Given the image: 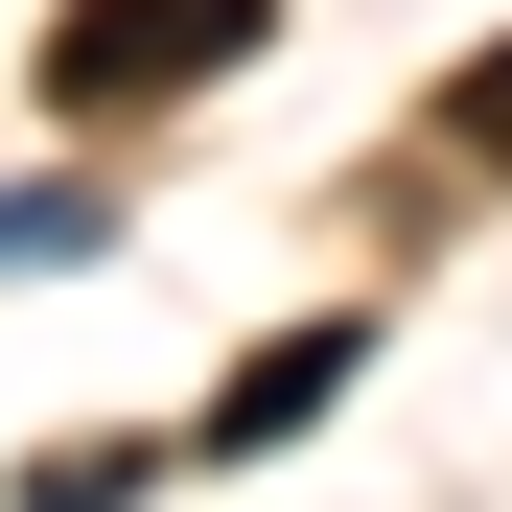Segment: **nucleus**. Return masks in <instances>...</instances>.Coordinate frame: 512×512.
I'll list each match as a JSON object with an SVG mask.
<instances>
[{
	"label": "nucleus",
	"instance_id": "nucleus-2",
	"mask_svg": "<svg viewBox=\"0 0 512 512\" xmlns=\"http://www.w3.org/2000/svg\"><path fill=\"white\" fill-rule=\"evenodd\" d=\"M326 373H350V326H303V350H256V373L210 396V443H280V419H326Z\"/></svg>",
	"mask_w": 512,
	"mask_h": 512
},
{
	"label": "nucleus",
	"instance_id": "nucleus-4",
	"mask_svg": "<svg viewBox=\"0 0 512 512\" xmlns=\"http://www.w3.org/2000/svg\"><path fill=\"white\" fill-rule=\"evenodd\" d=\"M117 489H140V443H47L24 466V512H117Z\"/></svg>",
	"mask_w": 512,
	"mask_h": 512
},
{
	"label": "nucleus",
	"instance_id": "nucleus-5",
	"mask_svg": "<svg viewBox=\"0 0 512 512\" xmlns=\"http://www.w3.org/2000/svg\"><path fill=\"white\" fill-rule=\"evenodd\" d=\"M443 140H466V163H512V47H489V70H443Z\"/></svg>",
	"mask_w": 512,
	"mask_h": 512
},
{
	"label": "nucleus",
	"instance_id": "nucleus-1",
	"mask_svg": "<svg viewBox=\"0 0 512 512\" xmlns=\"http://www.w3.org/2000/svg\"><path fill=\"white\" fill-rule=\"evenodd\" d=\"M280 47V0H70L47 24V117H140V94H210V70Z\"/></svg>",
	"mask_w": 512,
	"mask_h": 512
},
{
	"label": "nucleus",
	"instance_id": "nucleus-3",
	"mask_svg": "<svg viewBox=\"0 0 512 512\" xmlns=\"http://www.w3.org/2000/svg\"><path fill=\"white\" fill-rule=\"evenodd\" d=\"M94 233H117L94 187H0V256H94Z\"/></svg>",
	"mask_w": 512,
	"mask_h": 512
}]
</instances>
